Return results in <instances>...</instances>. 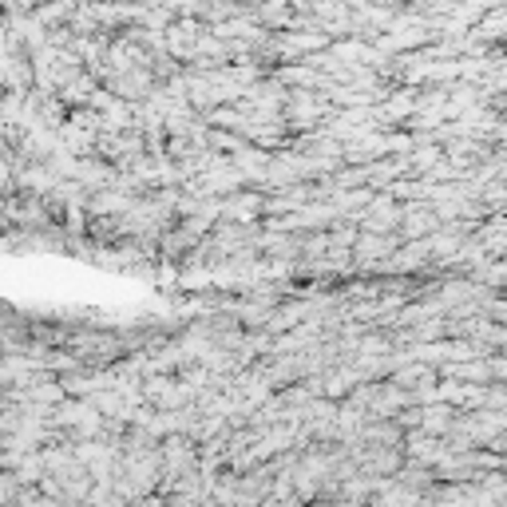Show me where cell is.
Listing matches in <instances>:
<instances>
[{
  "label": "cell",
  "mask_w": 507,
  "mask_h": 507,
  "mask_svg": "<svg viewBox=\"0 0 507 507\" xmlns=\"http://www.w3.org/2000/svg\"><path fill=\"white\" fill-rule=\"evenodd\" d=\"M207 143L214 151H238L242 147V135H230V131H210L207 135Z\"/></svg>",
  "instance_id": "277c9868"
},
{
  "label": "cell",
  "mask_w": 507,
  "mask_h": 507,
  "mask_svg": "<svg viewBox=\"0 0 507 507\" xmlns=\"http://www.w3.org/2000/svg\"><path fill=\"white\" fill-rule=\"evenodd\" d=\"M456 412L460 409H452V404H428V409H420V433H433V436H444V433H452V420H456Z\"/></svg>",
  "instance_id": "3957f363"
},
{
  "label": "cell",
  "mask_w": 507,
  "mask_h": 507,
  "mask_svg": "<svg viewBox=\"0 0 507 507\" xmlns=\"http://www.w3.org/2000/svg\"><path fill=\"white\" fill-rule=\"evenodd\" d=\"M365 230H377V234H393L396 222H401V207H396L393 194H380V199H369V210L361 214Z\"/></svg>",
  "instance_id": "7a4b0ae2"
},
{
  "label": "cell",
  "mask_w": 507,
  "mask_h": 507,
  "mask_svg": "<svg viewBox=\"0 0 507 507\" xmlns=\"http://www.w3.org/2000/svg\"><path fill=\"white\" fill-rule=\"evenodd\" d=\"M441 226V218H436L433 202H417V207H401V222H396V230H401V238H428V234Z\"/></svg>",
  "instance_id": "6da1fadb"
},
{
  "label": "cell",
  "mask_w": 507,
  "mask_h": 507,
  "mask_svg": "<svg viewBox=\"0 0 507 507\" xmlns=\"http://www.w3.org/2000/svg\"><path fill=\"white\" fill-rule=\"evenodd\" d=\"M139 4H143V8H159V4H163V0H139Z\"/></svg>",
  "instance_id": "5b68a950"
}]
</instances>
